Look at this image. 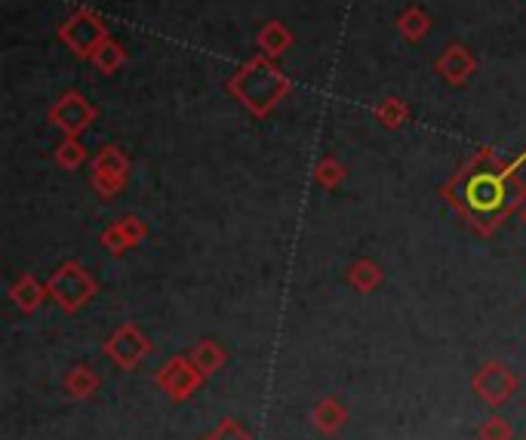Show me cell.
I'll return each mask as SVG.
<instances>
[{
    "label": "cell",
    "instance_id": "7",
    "mask_svg": "<svg viewBox=\"0 0 526 440\" xmlns=\"http://www.w3.org/2000/svg\"><path fill=\"white\" fill-rule=\"evenodd\" d=\"M53 293L59 296V302L65 308H74L80 302H87L90 293H93V284H90V277L80 271L77 265H65L59 271V277L53 280Z\"/></svg>",
    "mask_w": 526,
    "mask_h": 440
},
{
    "label": "cell",
    "instance_id": "10",
    "mask_svg": "<svg viewBox=\"0 0 526 440\" xmlns=\"http://www.w3.org/2000/svg\"><path fill=\"white\" fill-rule=\"evenodd\" d=\"M373 117L385 130H400V127L410 124V105L403 99H397V96H385L382 102L373 105Z\"/></svg>",
    "mask_w": 526,
    "mask_h": 440
},
{
    "label": "cell",
    "instance_id": "15",
    "mask_svg": "<svg viewBox=\"0 0 526 440\" xmlns=\"http://www.w3.org/2000/svg\"><path fill=\"white\" fill-rule=\"evenodd\" d=\"M351 280H354V284H357L360 290H370V287L379 284V268L370 265V262H360V265L351 271Z\"/></svg>",
    "mask_w": 526,
    "mask_h": 440
},
{
    "label": "cell",
    "instance_id": "16",
    "mask_svg": "<svg viewBox=\"0 0 526 440\" xmlns=\"http://www.w3.org/2000/svg\"><path fill=\"white\" fill-rule=\"evenodd\" d=\"M16 299H19L25 308H34V305H37L40 290L34 287V280H25V284H19V287H16Z\"/></svg>",
    "mask_w": 526,
    "mask_h": 440
},
{
    "label": "cell",
    "instance_id": "14",
    "mask_svg": "<svg viewBox=\"0 0 526 440\" xmlns=\"http://www.w3.org/2000/svg\"><path fill=\"white\" fill-rule=\"evenodd\" d=\"M314 179H317L323 188H336V185L345 179V167L339 164L336 157H323L320 164L314 167Z\"/></svg>",
    "mask_w": 526,
    "mask_h": 440
},
{
    "label": "cell",
    "instance_id": "2",
    "mask_svg": "<svg viewBox=\"0 0 526 440\" xmlns=\"http://www.w3.org/2000/svg\"><path fill=\"white\" fill-rule=\"evenodd\" d=\"M225 87L253 117L262 120L293 93V80L280 71L274 59H268L265 53H256L253 59H247V65H240L228 77Z\"/></svg>",
    "mask_w": 526,
    "mask_h": 440
},
{
    "label": "cell",
    "instance_id": "9",
    "mask_svg": "<svg viewBox=\"0 0 526 440\" xmlns=\"http://www.w3.org/2000/svg\"><path fill=\"white\" fill-rule=\"evenodd\" d=\"M428 31H431V16L419 4L407 7V10L397 16V34L407 40V44H419V40L428 37Z\"/></svg>",
    "mask_w": 526,
    "mask_h": 440
},
{
    "label": "cell",
    "instance_id": "1",
    "mask_svg": "<svg viewBox=\"0 0 526 440\" xmlns=\"http://www.w3.org/2000/svg\"><path fill=\"white\" fill-rule=\"evenodd\" d=\"M526 160V151L502 164L493 148H480L471 164L447 185V197L465 213L474 216L477 228L490 231L508 210H514L526 197V185L514 179L517 167Z\"/></svg>",
    "mask_w": 526,
    "mask_h": 440
},
{
    "label": "cell",
    "instance_id": "4",
    "mask_svg": "<svg viewBox=\"0 0 526 440\" xmlns=\"http://www.w3.org/2000/svg\"><path fill=\"white\" fill-rule=\"evenodd\" d=\"M96 117H99V108H96L84 93H77V90L62 93V96L50 105V111H47L50 124H53L56 130H62L65 136H74V139L84 136V133L96 124Z\"/></svg>",
    "mask_w": 526,
    "mask_h": 440
},
{
    "label": "cell",
    "instance_id": "12",
    "mask_svg": "<svg viewBox=\"0 0 526 440\" xmlns=\"http://www.w3.org/2000/svg\"><path fill=\"white\" fill-rule=\"evenodd\" d=\"M145 234V228L139 225V219H124V222H117L108 234H105V244L111 250H124L130 244H136V240Z\"/></svg>",
    "mask_w": 526,
    "mask_h": 440
},
{
    "label": "cell",
    "instance_id": "8",
    "mask_svg": "<svg viewBox=\"0 0 526 440\" xmlns=\"http://www.w3.org/2000/svg\"><path fill=\"white\" fill-rule=\"evenodd\" d=\"M296 44V37H293V31L283 25L280 19H271V22H265L262 28H259V34H256V47H259V53H265L268 59H280V56H287V50Z\"/></svg>",
    "mask_w": 526,
    "mask_h": 440
},
{
    "label": "cell",
    "instance_id": "6",
    "mask_svg": "<svg viewBox=\"0 0 526 440\" xmlns=\"http://www.w3.org/2000/svg\"><path fill=\"white\" fill-rule=\"evenodd\" d=\"M434 71L447 80L450 87H462L477 74V59L465 44H450L434 62Z\"/></svg>",
    "mask_w": 526,
    "mask_h": 440
},
{
    "label": "cell",
    "instance_id": "5",
    "mask_svg": "<svg viewBox=\"0 0 526 440\" xmlns=\"http://www.w3.org/2000/svg\"><path fill=\"white\" fill-rule=\"evenodd\" d=\"M127 170H130V157L120 151L117 145H105L96 160H93V185L99 194L111 197L124 188L127 182Z\"/></svg>",
    "mask_w": 526,
    "mask_h": 440
},
{
    "label": "cell",
    "instance_id": "13",
    "mask_svg": "<svg viewBox=\"0 0 526 440\" xmlns=\"http://www.w3.org/2000/svg\"><path fill=\"white\" fill-rule=\"evenodd\" d=\"M87 160V148L80 145V139H74V136H65L62 142H59V148H56V164L62 167V170H77L80 164Z\"/></svg>",
    "mask_w": 526,
    "mask_h": 440
},
{
    "label": "cell",
    "instance_id": "11",
    "mask_svg": "<svg viewBox=\"0 0 526 440\" xmlns=\"http://www.w3.org/2000/svg\"><path fill=\"white\" fill-rule=\"evenodd\" d=\"M127 50H124V44H117L114 37H108L105 44L93 53V59H90V65L99 71V74H117L120 68L127 65Z\"/></svg>",
    "mask_w": 526,
    "mask_h": 440
},
{
    "label": "cell",
    "instance_id": "3",
    "mask_svg": "<svg viewBox=\"0 0 526 440\" xmlns=\"http://www.w3.org/2000/svg\"><path fill=\"white\" fill-rule=\"evenodd\" d=\"M111 34H108V25L102 22L99 13H93L90 7H80L74 10L62 25H59V40H62V47L71 50L77 59H84L90 62L93 53L105 44Z\"/></svg>",
    "mask_w": 526,
    "mask_h": 440
}]
</instances>
